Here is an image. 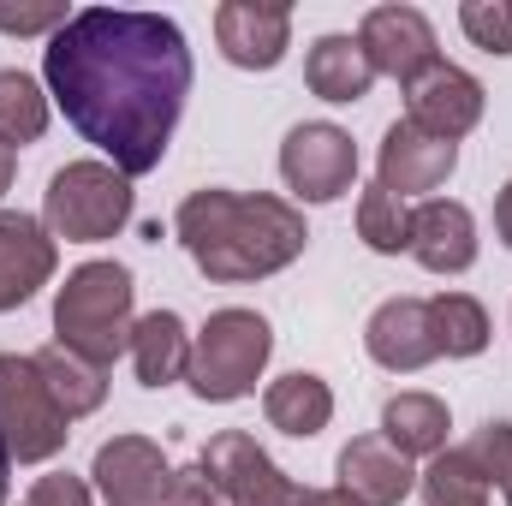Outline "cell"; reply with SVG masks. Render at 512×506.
Wrapping results in <instances>:
<instances>
[{"label":"cell","instance_id":"25","mask_svg":"<svg viewBox=\"0 0 512 506\" xmlns=\"http://www.w3.org/2000/svg\"><path fill=\"white\" fill-rule=\"evenodd\" d=\"M48 131V96L30 72H0V143H36Z\"/></svg>","mask_w":512,"mask_h":506},{"label":"cell","instance_id":"10","mask_svg":"<svg viewBox=\"0 0 512 506\" xmlns=\"http://www.w3.org/2000/svg\"><path fill=\"white\" fill-rule=\"evenodd\" d=\"M90 477H96V489H102L108 506H167V489H173V465L143 435H114L96 453Z\"/></svg>","mask_w":512,"mask_h":506},{"label":"cell","instance_id":"12","mask_svg":"<svg viewBox=\"0 0 512 506\" xmlns=\"http://www.w3.org/2000/svg\"><path fill=\"white\" fill-rule=\"evenodd\" d=\"M453 167H459V143H441V137L417 131L411 120H399V126H387V137H382V179H376V185L405 203V197H417V191L447 185Z\"/></svg>","mask_w":512,"mask_h":506},{"label":"cell","instance_id":"13","mask_svg":"<svg viewBox=\"0 0 512 506\" xmlns=\"http://www.w3.org/2000/svg\"><path fill=\"white\" fill-rule=\"evenodd\" d=\"M215 36H221V54L245 72H268L286 60V42H292V12L286 6H256V0H227L215 12Z\"/></svg>","mask_w":512,"mask_h":506},{"label":"cell","instance_id":"35","mask_svg":"<svg viewBox=\"0 0 512 506\" xmlns=\"http://www.w3.org/2000/svg\"><path fill=\"white\" fill-rule=\"evenodd\" d=\"M6 471H12V453H6V435H0V489H6Z\"/></svg>","mask_w":512,"mask_h":506},{"label":"cell","instance_id":"3","mask_svg":"<svg viewBox=\"0 0 512 506\" xmlns=\"http://www.w3.org/2000/svg\"><path fill=\"white\" fill-rule=\"evenodd\" d=\"M131 274L120 262H84L66 274L60 298H54V334L66 352L90 358V364H114L131 346Z\"/></svg>","mask_w":512,"mask_h":506},{"label":"cell","instance_id":"2","mask_svg":"<svg viewBox=\"0 0 512 506\" xmlns=\"http://www.w3.org/2000/svg\"><path fill=\"white\" fill-rule=\"evenodd\" d=\"M179 245L209 280H262L304 256V215L280 197H239V191H191L173 215Z\"/></svg>","mask_w":512,"mask_h":506},{"label":"cell","instance_id":"9","mask_svg":"<svg viewBox=\"0 0 512 506\" xmlns=\"http://www.w3.org/2000/svg\"><path fill=\"white\" fill-rule=\"evenodd\" d=\"M405 108H411L405 120L417 131H429V137H441V143H459L465 131L483 120V84H477L471 72L435 60L423 78L405 84Z\"/></svg>","mask_w":512,"mask_h":506},{"label":"cell","instance_id":"11","mask_svg":"<svg viewBox=\"0 0 512 506\" xmlns=\"http://www.w3.org/2000/svg\"><path fill=\"white\" fill-rule=\"evenodd\" d=\"M358 42H364L370 66L387 72V78H399V84L423 78V72L441 60V54H435V30H429V18H423L417 6H376V12H364Z\"/></svg>","mask_w":512,"mask_h":506},{"label":"cell","instance_id":"1","mask_svg":"<svg viewBox=\"0 0 512 506\" xmlns=\"http://www.w3.org/2000/svg\"><path fill=\"white\" fill-rule=\"evenodd\" d=\"M48 96L66 108L84 143L108 149L114 167L137 179L155 173L191 96L185 30L161 12L90 6L72 12L42 48Z\"/></svg>","mask_w":512,"mask_h":506},{"label":"cell","instance_id":"27","mask_svg":"<svg viewBox=\"0 0 512 506\" xmlns=\"http://www.w3.org/2000/svg\"><path fill=\"white\" fill-rule=\"evenodd\" d=\"M459 24L477 48L489 54H512V0H465L459 6Z\"/></svg>","mask_w":512,"mask_h":506},{"label":"cell","instance_id":"20","mask_svg":"<svg viewBox=\"0 0 512 506\" xmlns=\"http://www.w3.org/2000/svg\"><path fill=\"white\" fill-rule=\"evenodd\" d=\"M131 364H137V381L143 387H167L191 370V334L173 310H155L131 328Z\"/></svg>","mask_w":512,"mask_h":506},{"label":"cell","instance_id":"19","mask_svg":"<svg viewBox=\"0 0 512 506\" xmlns=\"http://www.w3.org/2000/svg\"><path fill=\"white\" fill-rule=\"evenodd\" d=\"M447 405L435 393H393L382 405V441L399 459H435L447 447Z\"/></svg>","mask_w":512,"mask_h":506},{"label":"cell","instance_id":"31","mask_svg":"<svg viewBox=\"0 0 512 506\" xmlns=\"http://www.w3.org/2000/svg\"><path fill=\"white\" fill-rule=\"evenodd\" d=\"M66 24V6H0V30L12 36H36V30H60Z\"/></svg>","mask_w":512,"mask_h":506},{"label":"cell","instance_id":"21","mask_svg":"<svg viewBox=\"0 0 512 506\" xmlns=\"http://www.w3.org/2000/svg\"><path fill=\"white\" fill-rule=\"evenodd\" d=\"M262 411H268V423H274L280 435H322L328 417H334V393H328V381L322 376L292 370V376L268 381Z\"/></svg>","mask_w":512,"mask_h":506},{"label":"cell","instance_id":"8","mask_svg":"<svg viewBox=\"0 0 512 506\" xmlns=\"http://www.w3.org/2000/svg\"><path fill=\"white\" fill-rule=\"evenodd\" d=\"M197 465L209 471V483L221 489L227 506H298V489L280 477V465L256 447L245 429H221V435L203 447Z\"/></svg>","mask_w":512,"mask_h":506},{"label":"cell","instance_id":"33","mask_svg":"<svg viewBox=\"0 0 512 506\" xmlns=\"http://www.w3.org/2000/svg\"><path fill=\"white\" fill-rule=\"evenodd\" d=\"M495 227H501V239H507V251H512V179H507V191L495 197Z\"/></svg>","mask_w":512,"mask_h":506},{"label":"cell","instance_id":"4","mask_svg":"<svg viewBox=\"0 0 512 506\" xmlns=\"http://www.w3.org/2000/svg\"><path fill=\"white\" fill-rule=\"evenodd\" d=\"M274 352V334L256 310H215L203 322V334L191 340V370L185 381L197 387V399H215V405H233L245 399L262 376Z\"/></svg>","mask_w":512,"mask_h":506},{"label":"cell","instance_id":"23","mask_svg":"<svg viewBox=\"0 0 512 506\" xmlns=\"http://www.w3.org/2000/svg\"><path fill=\"white\" fill-rule=\"evenodd\" d=\"M417 489L429 495V506H489V471L471 447H441L429 459V471L417 477Z\"/></svg>","mask_w":512,"mask_h":506},{"label":"cell","instance_id":"26","mask_svg":"<svg viewBox=\"0 0 512 506\" xmlns=\"http://www.w3.org/2000/svg\"><path fill=\"white\" fill-rule=\"evenodd\" d=\"M358 239L382 256L411 251V215H405V203L393 191H382V185L364 191V203H358Z\"/></svg>","mask_w":512,"mask_h":506},{"label":"cell","instance_id":"16","mask_svg":"<svg viewBox=\"0 0 512 506\" xmlns=\"http://www.w3.org/2000/svg\"><path fill=\"white\" fill-rule=\"evenodd\" d=\"M417 489L411 459H399L382 435H358L340 453V495H352L358 506H399Z\"/></svg>","mask_w":512,"mask_h":506},{"label":"cell","instance_id":"17","mask_svg":"<svg viewBox=\"0 0 512 506\" xmlns=\"http://www.w3.org/2000/svg\"><path fill=\"white\" fill-rule=\"evenodd\" d=\"M411 256L429 274H465L477 262V221L465 203H423L411 215Z\"/></svg>","mask_w":512,"mask_h":506},{"label":"cell","instance_id":"22","mask_svg":"<svg viewBox=\"0 0 512 506\" xmlns=\"http://www.w3.org/2000/svg\"><path fill=\"white\" fill-rule=\"evenodd\" d=\"M36 370H42L48 393H54V405H60L66 417H90V411L108 399V370L90 364V358H78V352H66L60 340L36 352Z\"/></svg>","mask_w":512,"mask_h":506},{"label":"cell","instance_id":"15","mask_svg":"<svg viewBox=\"0 0 512 506\" xmlns=\"http://www.w3.org/2000/svg\"><path fill=\"white\" fill-rule=\"evenodd\" d=\"M54 239L36 215H0V310H18L36 298L54 274Z\"/></svg>","mask_w":512,"mask_h":506},{"label":"cell","instance_id":"18","mask_svg":"<svg viewBox=\"0 0 512 506\" xmlns=\"http://www.w3.org/2000/svg\"><path fill=\"white\" fill-rule=\"evenodd\" d=\"M304 84L322 102H364L370 84H376V66H370L358 36H322L310 48V60H304Z\"/></svg>","mask_w":512,"mask_h":506},{"label":"cell","instance_id":"7","mask_svg":"<svg viewBox=\"0 0 512 506\" xmlns=\"http://www.w3.org/2000/svg\"><path fill=\"white\" fill-rule=\"evenodd\" d=\"M280 179L304 197V203H334L352 191L358 179V143L340 126H292L280 143Z\"/></svg>","mask_w":512,"mask_h":506},{"label":"cell","instance_id":"24","mask_svg":"<svg viewBox=\"0 0 512 506\" xmlns=\"http://www.w3.org/2000/svg\"><path fill=\"white\" fill-rule=\"evenodd\" d=\"M429 328H435V352L441 358H477L489 346V316L477 298L465 292H441L429 298Z\"/></svg>","mask_w":512,"mask_h":506},{"label":"cell","instance_id":"14","mask_svg":"<svg viewBox=\"0 0 512 506\" xmlns=\"http://www.w3.org/2000/svg\"><path fill=\"white\" fill-rule=\"evenodd\" d=\"M364 346L393 376H411V370L435 364L441 352H435V328H429V298H387L364 328Z\"/></svg>","mask_w":512,"mask_h":506},{"label":"cell","instance_id":"32","mask_svg":"<svg viewBox=\"0 0 512 506\" xmlns=\"http://www.w3.org/2000/svg\"><path fill=\"white\" fill-rule=\"evenodd\" d=\"M298 506H358V501H352V495H340V489H304Z\"/></svg>","mask_w":512,"mask_h":506},{"label":"cell","instance_id":"28","mask_svg":"<svg viewBox=\"0 0 512 506\" xmlns=\"http://www.w3.org/2000/svg\"><path fill=\"white\" fill-rule=\"evenodd\" d=\"M471 453L483 459L489 483H501V489H507V506H512V423H483V435H477V447H471Z\"/></svg>","mask_w":512,"mask_h":506},{"label":"cell","instance_id":"34","mask_svg":"<svg viewBox=\"0 0 512 506\" xmlns=\"http://www.w3.org/2000/svg\"><path fill=\"white\" fill-rule=\"evenodd\" d=\"M12 167H18V155H12V149H6V143H0V191H6V185H12Z\"/></svg>","mask_w":512,"mask_h":506},{"label":"cell","instance_id":"6","mask_svg":"<svg viewBox=\"0 0 512 506\" xmlns=\"http://www.w3.org/2000/svg\"><path fill=\"white\" fill-rule=\"evenodd\" d=\"M66 423L72 417L54 405L36 358L6 352L0 358V435H6V453L18 465H42V459H54L66 447V435H72Z\"/></svg>","mask_w":512,"mask_h":506},{"label":"cell","instance_id":"29","mask_svg":"<svg viewBox=\"0 0 512 506\" xmlns=\"http://www.w3.org/2000/svg\"><path fill=\"white\" fill-rule=\"evenodd\" d=\"M167 506H221V489L209 483V471H203V465H191V471H173Z\"/></svg>","mask_w":512,"mask_h":506},{"label":"cell","instance_id":"30","mask_svg":"<svg viewBox=\"0 0 512 506\" xmlns=\"http://www.w3.org/2000/svg\"><path fill=\"white\" fill-rule=\"evenodd\" d=\"M24 506H90V489H84L78 477L54 471V477H36V489H30Z\"/></svg>","mask_w":512,"mask_h":506},{"label":"cell","instance_id":"5","mask_svg":"<svg viewBox=\"0 0 512 506\" xmlns=\"http://www.w3.org/2000/svg\"><path fill=\"white\" fill-rule=\"evenodd\" d=\"M42 215H48L54 239H72V245L114 239L131 221V179L108 161H72L48 179Z\"/></svg>","mask_w":512,"mask_h":506}]
</instances>
